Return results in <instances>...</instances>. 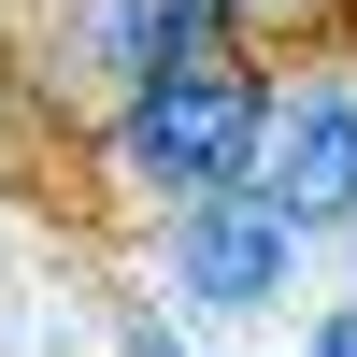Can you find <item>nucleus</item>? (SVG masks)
Segmentation results:
<instances>
[{
  "label": "nucleus",
  "instance_id": "7ed1b4c3",
  "mask_svg": "<svg viewBox=\"0 0 357 357\" xmlns=\"http://www.w3.org/2000/svg\"><path fill=\"white\" fill-rule=\"evenodd\" d=\"M158 272H172L186 314H257V301H286V272H301V229L229 172V186H200V200L158 215Z\"/></svg>",
  "mask_w": 357,
  "mask_h": 357
},
{
  "label": "nucleus",
  "instance_id": "423d86ee",
  "mask_svg": "<svg viewBox=\"0 0 357 357\" xmlns=\"http://www.w3.org/2000/svg\"><path fill=\"white\" fill-rule=\"evenodd\" d=\"M129 357H186V343H172V329H129Z\"/></svg>",
  "mask_w": 357,
  "mask_h": 357
},
{
  "label": "nucleus",
  "instance_id": "f257e3e1",
  "mask_svg": "<svg viewBox=\"0 0 357 357\" xmlns=\"http://www.w3.org/2000/svg\"><path fill=\"white\" fill-rule=\"evenodd\" d=\"M257 43H215V57H158L143 86H114L100 100V172L143 200V215H172V200L229 186L257 143Z\"/></svg>",
  "mask_w": 357,
  "mask_h": 357
},
{
  "label": "nucleus",
  "instance_id": "20e7f679",
  "mask_svg": "<svg viewBox=\"0 0 357 357\" xmlns=\"http://www.w3.org/2000/svg\"><path fill=\"white\" fill-rule=\"evenodd\" d=\"M357 0H243V29H343Z\"/></svg>",
  "mask_w": 357,
  "mask_h": 357
},
{
  "label": "nucleus",
  "instance_id": "f03ea898",
  "mask_svg": "<svg viewBox=\"0 0 357 357\" xmlns=\"http://www.w3.org/2000/svg\"><path fill=\"white\" fill-rule=\"evenodd\" d=\"M243 186L272 200V215L301 229V243L357 215V57H314V72H272V86H257Z\"/></svg>",
  "mask_w": 357,
  "mask_h": 357
},
{
  "label": "nucleus",
  "instance_id": "39448f33",
  "mask_svg": "<svg viewBox=\"0 0 357 357\" xmlns=\"http://www.w3.org/2000/svg\"><path fill=\"white\" fill-rule=\"evenodd\" d=\"M301 357H357V314H329V329H314V343H301Z\"/></svg>",
  "mask_w": 357,
  "mask_h": 357
}]
</instances>
